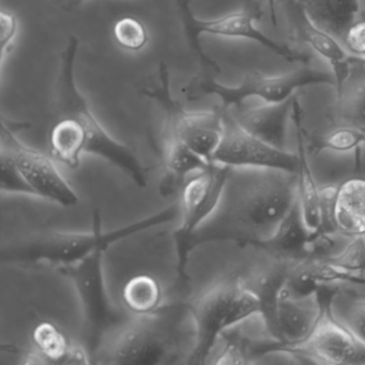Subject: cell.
Masks as SVG:
<instances>
[{
  "instance_id": "cell-18",
  "label": "cell",
  "mask_w": 365,
  "mask_h": 365,
  "mask_svg": "<svg viewBox=\"0 0 365 365\" xmlns=\"http://www.w3.org/2000/svg\"><path fill=\"white\" fill-rule=\"evenodd\" d=\"M26 364H91L85 347L73 345L51 322L37 324L33 332V350L24 356Z\"/></svg>"
},
{
  "instance_id": "cell-28",
  "label": "cell",
  "mask_w": 365,
  "mask_h": 365,
  "mask_svg": "<svg viewBox=\"0 0 365 365\" xmlns=\"http://www.w3.org/2000/svg\"><path fill=\"white\" fill-rule=\"evenodd\" d=\"M333 268L345 272L361 274L365 272V237H354L339 255L322 257Z\"/></svg>"
},
{
  "instance_id": "cell-5",
  "label": "cell",
  "mask_w": 365,
  "mask_h": 365,
  "mask_svg": "<svg viewBox=\"0 0 365 365\" xmlns=\"http://www.w3.org/2000/svg\"><path fill=\"white\" fill-rule=\"evenodd\" d=\"M106 252L98 250L81 262L58 268L78 294L84 324V347L93 363L106 335L130 319L115 309L108 299L103 269Z\"/></svg>"
},
{
  "instance_id": "cell-17",
  "label": "cell",
  "mask_w": 365,
  "mask_h": 365,
  "mask_svg": "<svg viewBox=\"0 0 365 365\" xmlns=\"http://www.w3.org/2000/svg\"><path fill=\"white\" fill-rule=\"evenodd\" d=\"M297 100L298 97L294 95L285 101L266 103L232 114L249 133L275 148L286 149L288 120Z\"/></svg>"
},
{
  "instance_id": "cell-22",
  "label": "cell",
  "mask_w": 365,
  "mask_h": 365,
  "mask_svg": "<svg viewBox=\"0 0 365 365\" xmlns=\"http://www.w3.org/2000/svg\"><path fill=\"white\" fill-rule=\"evenodd\" d=\"M312 22L341 44L360 14V0H298Z\"/></svg>"
},
{
  "instance_id": "cell-15",
  "label": "cell",
  "mask_w": 365,
  "mask_h": 365,
  "mask_svg": "<svg viewBox=\"0 0 365 365\" xmlns=\"http://www.w3.org/2000/svg\"><path fill=\"white\" fill-rule=\"evenodd\" d=\"M289 4V18L297 39L311 46L330 63L336 86L345 78L356 56L350 54L336 38L314 24L298 0Z\"/></svg>"
},
{
  "instance_id": "cell-4",
  "label": "cell",
  "mask_w": 365,
  "mask_h": 365,
  "mask_svg": "<svg viewBox=\"0 0 365 365\" xmlns=\"http://www.w3.org/2000/svg\"><path fill=\"white\" fill-rule=\"evenodd\" d=\"M187 309L194 327L193 345L187 362L194 365L206 363L217 339L251 316L259 315L260 311L257 299L236 272L196 294Z\"/></svg>"
},
{
  "instance_id": "cell-24",
  "label": "cell",
  "mask_w": 365,
  "mask_h": 365,
  "mask_svg": "<svg viewBox=\"0 0 365 365\" xmlns=\"http://www.w3.org/2000/svg\"><path fill=\"white\" fill-rule=\"evenodd\" d=\"M123 299L130 313L147 315L162 307L161 286L150 275L140 274L130 279L123 286Z\"/></svg>"
},
{
  "instance_id": "cell-20",
  "label": "cell",
  "mask_w": 365,
  "mask_h": 365,
  "mask_svg": "<svg viewBox=\"0 0 365 365\" xmlns=\"http://www.w3.org/2000/svg\"><path fill=\"white\" fill-rule=\"evenodd\" d=\"M292 120L297 129L298 140V168H297V193L302 209L303 217L311 232H315L320 222V189L316 185L312 173L311 165L307 160V146H305L304 129L302 127L299 100L294 103L292 110Z\"/></svg>"
},
{
  "instance_id": "cell-1",
  "label": "cell",
  "mask_w": 365,
  "mask_h": 365,
  "mask_svg": "<svg viewBox=\"0 0 365 365\" xmlns=\"http://www.w3.org/2000/svg\"><path fill=\"white\" fill-rule=\"evenodd\" d=\"M297 197L294 173L230 168L219 204L194 235L192 250L227 241L257 249L274 234Z\"/></svg>"
},
{
  "instance_id": "cell-3",
  "label": "cell",
  "mask_w": 365,
  "mask_h": 365,
  "mask_svg": "<svg viewBox=\"0 0 365 365\" xmlns=\"http://www.w3.org/2000/svg\"><path fill=\"white\" fill-rule=\"evenodd\" d=\"M78 46V38L70 36L68 46L61 56L54 93L57 115L70 117L76 121L74 157L78 161L84 155L101 158L125 173L138 187H147V172L135 151L106 131L76 84V61Z\"/></svg>"
},
{
  "instance_id": "cell-8",
  "label": "cell",
  "mask_w": 365,
  "mask_h": 365,
  "mask_svg": "<svg viewBox=\"0 0 365 365\" xmlns=\"http://www.w3.org/2000/svg\"><path fill=\"white\" fill-rule=\"evenodd\" d=\"M177 305H162L147 315L130 318L123 326L112 349V364H163L176 347Z\"/></svg>"
},
{
  "instance_id": "cell-13",
  "label": "cell",
  "mask_w": 365,
  "mask_h": 365,
  "mask_svg": "<svg viewBox=\"0 0 365 365\" xmlns=\"http://www.w3.org/2000/svg\"><path fill=\"white\" fill-rule=\"evenodd\" d=\"M221 110L223 135L212 162L230 168H275L296 174L298 153L275 148L262 142L241 127L232 110Z\"/></svg>"
},
{
  "instance_id": "cell-23",
  "label": "cell",
  "mask_w": 365,
  "mask_h": 365,
  "mask_svg": "<svg viewBox=\"0 0 365 365\" xmlns=\"http://www.w3.org/2000/svg\"><path fill=\"white\" fill-rule=\"evenodd\" d=\"M165 179L160 185L162 195L182 187L190 176L206 168L207 162L180 140L168 136L163 155Z\"/></svg>"
},
{
  "instance_id": "cell-11",
  "label": "cell",
  "mask_w": 365,
  "mask_h": 365,
  "mask_svg": "<svg viewBox=\"0 0 365 365\" xmlns=\"http://www.w3.org/2000/svg\"><path fill=\"white\" fill-rule=\"evenodd\" d=\"M178 7L187 43L206 65L217 68V63L202 52L200 44L202 35L250 40L289 63H301L307 65V61H309V55L303 54L290 46L274 41L258 29L255 25L256 14L250 10L232 12L213 20H202L192 12L189 0H178Z\"/></svg>"
},
{
  "instance_id": "cell-21",
  "label": "cell",
  "mask_w": 365,
  "mask_h": 365,
  "mask_svg": "<svg viewBox=\"0 0 365 365\" xmlns=\"http://www.w3.org/2000/svg\"><path fill=\"white\" fill-rule=\"evenodd\" d=\"M334 220L343 236L365 237V177H350L337 185Z\"/></svg>"
},
{
  "instance_id": "cell-34",
  "label": "cell",
  "mask_w": 365,
  "mask_h": 365,
  "mask_svg": "<svg viewBox=\"0 0 365 365\" xmlns=\"http://www.w3.org/2000/svg\"><path fill=\"white\" fill-rule=\"evenodd\" d=\"M288 3H292V1H296V0H286Z\"/></svg>"
},
{
  "instance_id": "cell-6",
  "label": "cell",
  "mask_w": 365,
  "mask_h": 365,
  "mask_svg": "<svg viewBox=\"0 0 365 365\" xmlns=\"http://www.w3.org/2000/svg\"><path fill=\"white\" fill-rule=\"evenodd\" d=\"M315 85L335 87L334 76L304 65L300 69L281 76H268L257 71L250 72L236 86H226L212 78H205L192 83L187 97L215 96L221 101L219 108L232 110L242 106L250 98H259L266 103L285 101L299 89Z\"/></svg>"
},
{
  "instance_id": "cell-19",
  "label": "cell",
  "mask_w": 365,
  "mask_h": 365,
  "mask_svg": "<svg viewBox=\"0 0 365 365\" xmlns=\"http://www.w3.org/2000/svg\"><path fill=\"white\" fill-rule=\"evenodd\" d=\"M336 98L330 118L336 127L365 130V61L354 57L345 78L335 86Z\"/></svg>"
},
{
  "instance_id": "cell-12",
  "label": "cell",
  "mask_w": 365,
  "mask_h": 365,
  "mask_svg": "<svg viewBox=\"0 0 365 365\" xmlns=\"http://www.w3.org/2000/svg\"><path fill=\"white\" fill-rule=\"evenodd\" d=\"M0 149L11 155L29 185L37 194L63 207L76 206L80 202L76 192L63 178L52 155L27 146L19 140L11 123H1Z\"/></svg>"
},
{
  "instance_id": "cell-7",
  "label": "cell",
  "mask_w": 365,
  "mask_h": 365,
  "mask_svg": "<svg viewBox=\"0 0 365 365\" xmlns=\"http://www.w3.org/2000/svg\"><path fill=\"white\" fill-rule=\"evenodd\" d=\"M230 166L211 162L185 181L181 187L180 224L174 232L177 256V279L179 283L189 281L187 266L194 235L215 212L225 187Z\"/></svg>"
},
{
  "instance_id": "cell-25",
  "label": "cell",
  "mask_w": 365,
  "mask_h": 365,
  "mask_svg": "<svg viewBox=\"0 0 365 365\" xmlns=\"http://www.w3.org/2000/svg\"><path fill=\"white\" fill-rule=\"evenodd\" d=\"M304 134L307 149L314 153L322 151L356 153L361 147L365 146V130L348 125H339L327 133L316 135H309L304 130Z\"/></svg>"
},
{
  "instance_id": "cell-26",
  "label": "cell",
  "mask_w": 365,
  "mask_h": 365,
  "mask_svg": "<svg viewBox=\"0 0 365 365\" xmlns=\"http://www.w3.org/2000/svg\"><path fill=\"white\" fill-rule=\"evenodd\" d=\"M334 302L341 305L339 314L334 313L335 317L365 345V294H347L339 289Z\"/></svg>"
},
{
  "instance_id": "cell-31",
  "label": "cell",
  "mask_w": 365,
  "mask_h": 365,
  "mask_svg": "<svg viewBox=\"0 0 365 365\" xmlns=\"http://www.w3.org/2000/svg\"><path fill=\"white\" fill-rule=\"evenodd\" d=\"M0 26H1V33H0V59H1V63H4L6 57L11 51L16 36H18V19L11 12L1 10V12H0Z\"/></svg>"
},
{
  "instance_id": "cell-14",
  "label": "cell",
  "mask_w": 365,
  "mask_h": 365,
  "mask_svg": "<svg viewBox=\"0 0 365 365\" xmlns=\"http://www.w3.org/2000/svg\"><path fill=\"white\" fill-rule=\"evenodd\" d=\"M294 264L268 255L266 262L255 267L247 277H241L245 287L259 303V315L269 337L274 330L277 304Z\"/></svg>"
},
{
  "instance_id": "cell-10",
  "label": "cell",
  "mask_w": 365,
  "mask_h": 365,
  "mask_svg": "<svg viewBox=\"0 0 365 365\" xmlns=\"http://www.w3.org/2000/svg\"><path fill=\"white\" fill-rule=\"evenodd\" d=\"M170 74L163 63L160 65L157 86L147 91L148 97L159 102L168 117V136L180 140L194 153L212 162L223 135V114L217 108L210 112L185 110L170 93Z\"/></svg>"
},
{
  "instance_id": "cell-9",
  "label": "cell",
  "mask_w": 365,
  "mask_h": 365,
  "mask_svg": "<svg viewBox=\"0 0 365 365\" xmlns=\"http://www.w3.org/2000/svg\"><path fill=\"white\" fill-rule=\"evenodd\" d=\"M339 286L324 283L316 292L320 303L317 324L300 343L283 346L275 354L312 359L326 364H365V345L344 326L332 311Z\"/></svg>"
},
{
  "instance_id": "cell-29",
  "label": "cell",
  "mask_w": 365,
  "mask_h": 365,
  "mask_svg": "<svg viewBox=\"0 0 365 365\" xmlns=\"http://www.w3.org/2000/svg\"><path fill=\"white\" fill-rule=\"evenodd\" d=\"M0 168H1L0 190L3 193L24 194V195L37 197V194L20 172L11 155L1 149H0Z\"/></svg>"
},
{
  "instance_id": "cell-16",
  "label": "cell",
  "mask_w": 365,
  "mask_h": 365,
  "mask_svg": "<svg viewBox=\"0 0 365 365\" xmlns=\"http://www.w3.org/2000/svg\"><path fill=\"white\" fill-rule=\"evenodd\" d=\"M257 249L264 251L267 255L290 262L318 257L314 252L312 232L305 223L298 197L274 234Z\"/></svg>"
},
{
  "instance_id": "cell-27",
  "label": "cell",
  "mask_w": 365,
  "mask_h": 365,
  "mask_svg": "<svg viewBox=\"0 0 365 365\" xmlns=\"http://www.w3.org/2000/svg\"><path fill=\"white\" fill-rule=\"evenodd\" d=\"M115 40L119 46L131 52H140L148 43V31L138 19L125 16L113 27Z\"/></svg>"
},
{
  "instance_id": "cell-32",
  "label": "cell",
  "mask_w": 365,
  "mask_h": 365,
  "mask_svg": "<svg viewBox=\"0 0 365 365\" xmlns=\"http://www.w3.org/2000/svg\"><path fill=\"white\" fill-rule=\"evenodd\" d=\"M331 279L333 282H347V283L365 287L364 275L345 272V271L339 270V269L333 268V267L332 271H331Z\"/></svg>"
},
{
  "instance_id": "cell-33",
  "label": "cell",
  "mask_w": 365,
  "mask_h": 365,
  "mask_svg": "<svg viewBox=\"0 0 365 365\" xmlns=\"http://www.w3.org/2000/svg\"><path fill=\"white\" fill-rule=\"evenodd\" d=\"M74 1H76V4H82V3H85V1H87V0H74Z\"/></svg>"
},
{
  "instance_id": "cell-30",
  "label": "cell",
  "mask_w": 365,
  "mask_h": 365,
  "mask_svg": "<svg viewBox=\"0 0 365 365\" xmlns=\"http://www.w3.org/2000/svg\"><path fill=\"white\" fill-rule=\"evenodd\" d=\"M343 46L350 54L365 61V5L364 9L348 29Z\"/></svg>"
},
{
  "instance_id": "cell-2",
  "label": "cell",
  "mask_w": 365,
  "mask_h": 365,
  "mask_svg": "<svg viewBox=\"0 0 365 365\" xmlns=\"http://www.w3.org/2000/svg\"><path fill=\"white\" fill-rule=\"evenodd\" d=\"M179 212V205L173 204L159 212L123 227L104 230L99 210H93V226L89 232L39 230L4 245L1 260L19 264L46 262L61 268L81 262L98 250H108L114 243L133 235L170 223L176 219Z\"/></svg>"
}]
</instances>
